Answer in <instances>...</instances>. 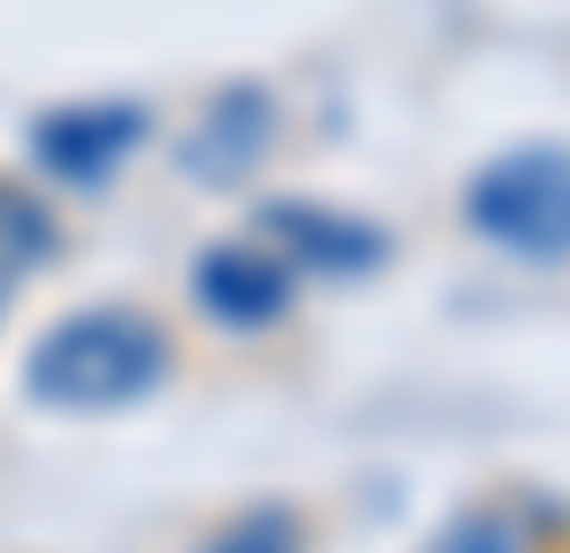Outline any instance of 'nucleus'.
<instances>
[{
    "label": "nucleus",
    "mask_w": 570,
    "mask_h": 553,
    "mask_svg": "<svg viewBox=\"0 0 570 553\" xmlns=\"http://www.w3.org/2000/svg\"><path fill=\"white\" fill-rule=\"evenodd\" d=\"M170 375V333L137 307H77L26 349V401L51 417L128 409Z\"/></svg>",
    "instance_id": "obj_1"
},
{
    "label": "nucleus",
    "mask_w": 570,
    "mask_h": 553,
    "mask_svg": "<svg viewBox=\"0 0 570 553\" xmlns=\"http://www.w3.org/2000/svg\"><path fill=\"white\" fill-rule=\"evenodd\" d=\"M460 214L485 247L520 265H562L570 256V154L562 145H511L460 188Z\"/></svg>",
    "instance_id": "obj_2"
},
{
    "label": "nucleus",
    "mask_w": 570,
    "mask_h": 553,
    "mask_svg": "<svg viewBox=\"0 0 570 553\" xmlns=\"http://www.w3.org/2000/svg\"><path fill=\"white\" fill-rule=\"evenodd\" d=\"M145 102H60V111H35V128H26V154H35V170L43 179H60V188H111L119 162L145 145Z\"/></svg>",
    "instance_id": "obj_3"
},
{
    "label": "nucleus",
    "mask_w": 570,
    "mask_h": 553,
    "mask_svg": "<svg viewBox=\"0 0 570 553\" xmlns=\"http://www.w3.org/2000/svg\"><path fill=\"white\" fill-rule=\"evenodd\" d=\"M188 289H196V307L214 315L222 333H264V324H282L289 298H298V265H289V256H264V247L222 239V247L196 256Z\"/></svg>",
    "instance_id": "obj_4"
},
{
    "label": "nucleus",
    "mask_w": 570,
    "mask_h": 553,
    "mask_svg": "<svg viewBox=\"0 0 570 553\" xmlns=\"http://www.w3.org/2000/svg\"><path fill=\"white\" fill-rule=\"evenodd\" d=\"M264 239L289 247V265L333 273V282H357V273L392 265V239H383L375 221H350V214H333V205H298V196L264 205Z\"/></svg>",
    "instance_id": "obj_5"
},
{
    "label": "nucleus",
    "mask_w": 570,
    "mask_h": 553,
    "mask_svg": "<svg viewBox=\"0 0 570 553\" xmlns=\"http://www.w3.org/2000/svg\"><path fill=\"white\" fill-rule=\"evenodd\" d=\"M264 128H273V120H264L256 86H247V95H222L214 102V128L188 145V170H196V179H238V170L264 154Z\"/></svg>",
    "instance_id": "obj_6"
},
{
    "label": "nucleus",
    "mask_w": 570,
    "mask_h": 553,
    "mask_svg": "<svg viewBox=\"0 0 570 553\" xmlns=\"http://www.w3.org/2000/svg\"><path fill=\"white\" fill-rule=\"evenodd\" d=\"M196 553H307V520L289 503H247L238 520H222Z\"/></svg>",
    "instance_id": "obj_7"
},
{
    "label": "nucleus",
    "mask_w": 570,
    "mask_h": 553,
    "mask_svg": "<svg viewBox=\"0 0 570 553\" xmlns=\"http://www.w3.org/2000/svg\"><path fill=\"white\" fill-rule=\"evenodd\" d=\"M51 247H60V221H51L35 196H18L9 179H0V282L26 273V265H43Z\"/></svg>",
    "instance_id": "obj_8"
},
{
    "label": "nucleus",
    "mask_w": 570,
    "mask_h": 553,
    "mask_svg": "<svg viewBox=\"0 0 570 553\" xmlns=\"http://www.w3.org/2000/svg\"><path fill=\"white\" fill-rule=\"evenodd\" d=\"M434 553H520V529L502 511H460L452 529L434 536Z\"/></svg>",
    "instance_id": "obj_9"
}]
</instances>
